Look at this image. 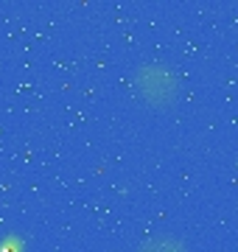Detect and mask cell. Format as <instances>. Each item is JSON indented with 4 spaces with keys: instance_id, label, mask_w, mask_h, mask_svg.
<instances>
[{
    "instance_id": "1",
    "label": "cell",
    "mask_w": 238,
    "mask_h": 252,
    "mask_svg": "<svg viewBox=\"0 0 238 252\" xmlns=\"http://www.w3.org/2000/svg\"><path fill=\"white\" fill-rule=\"evenodd\" d=\"M177 84H179V79L165 64H143L135 73V87H138L140 98L146 104H154V107L157 104H168L174 98Z\"/></svg>"
},
{
    "instance_id": "2",
    "label": "cell",
    "mask_w": 238,
    "mask_h": 252,
    "mask_svg": "<svg viewBox=\"0 0 238 252\" xmlns=\"http://www.w3.org/2000/svg\"><path fill=\"white\" fill-rule=\"evenodd\" d=\"M138 252H188L177 235H151L138 247Z\"/></svg>"
}]
</instances>
